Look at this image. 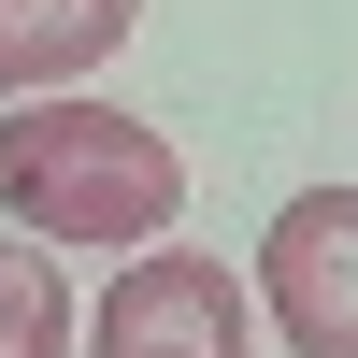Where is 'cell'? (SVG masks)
I'll use <instances>...</instances> for the list:
<instances>
[{
    "label": "cell",
    "instance_id": "6da1fadb",
    "mask_svg": "<svg viewBox=\"0 0 358 358\" xmlns=\"http://www.w3.org/2000/svg\"><path fill=\"white\" fill-rule=\"evenodd\" d=\"M0 215H15L29 244H129L143 258L187 215V158H172V129L57 86V101L0 115Z\"/></svg>",
    "mask_w": 358,
    "mask_h": 358
},
{
    "label": "cell",
    "instance_id": "7a4b0ae2",
    "mask_svg": "<svg viewBox=\"0 0 358 358\" xmlns=\"http://www.w3.org/2000/svg\"><path fill=\"white\" fill-rule=\"evenodd\" d=\"M86 358H258V287L201 244H143L86 301Z\"/></svg>",
    "mask_w": 358,
    "mask_h": 358
},
{
    "label": "cell",
    "instance_id": "3957f363",
    "mask_svg": "<svg viewBox=\"0 0 358 358\" xmlns=\"http://www.w3.org/2000/svg\"><path fill=\"white\" fill-rule=\"evenodd\" d=\"M258 315L287 358H358V187H301L258 229Z\"/></svg>",
    "mask_w": 358,
    "mask_h": 358
},
{
    "label": "cell",
    "instance_id": "277c9868",
    "mask_svg": "<svg viewBox=\"0 0 358 358\" xmlns=\"http://www.w3.org/2000/svg\"><path fill=\"white\" fill-rule=\"evenodd\" d=\"M143 29V0H0V101H57Z\"/></svg>",
    "mask_w": 358,
    "mask_h": 358
},
{
    "label": "cell",
    "instance_id": "5b68a950",
    "mask_svg": "<svg viewBox=\"0 0 358 358\" xmlns=\"http://www.w3.org/2000/svg\"><path fill=\"white\" fill-rule=\"evenodd\" d=\"M0 358H86V315L43 244H0Z\"/></svg>",
    "mask_w": 358,
    "mask_h": 358
}]
</instances>
